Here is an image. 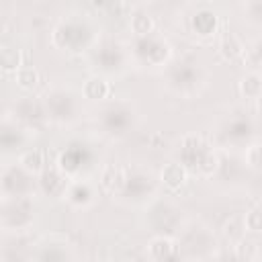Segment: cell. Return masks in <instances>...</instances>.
<instances>
[{
  "label": "cell",
  "mask_w": 262,
  "mask_h": 262,
  "mask_svg": "<svg viewBox=\"0 0 262 262\" xmlns=\"http://www.w3.org/2000/svg\"><path fill=\"white\" fill-rule=\"evenodd\" d=\"M98 186L108 190L111 196L127 207L149 205L160 190V180L151 170L104 166L100 170Z\"/></svg>",
  "instance_id": "1"
},
{
  "label": "cell",
  "mask_w": 262,
  "mask_h": 262,
  "mask_svg": "<svg viewBox=\"0 0 262 262\" xmlns=\"http://www.w3.org/2000/svg\"><path fill=\"white\" fill-rule=\"evenodd\" d=\"M100 37L102 33L98 20L92 14L80 10H70L61 14L49 31L51 47L68 55L88 53Z\"/></svg>",
  "instance_id": "2"
},
{
  "label": "cell",
  "mask_w": 262,
  "mask_h": 262,
  "mask_svg": "<svg viewBox=\"0 0 262 262\" xmlns=\"http://www.w3.org/2000/svg\"><path fill=\"white\" fill-rule=\"evenodd\" d=\"M172 162L180 164L188 176L213 180L221 166V151L205 135L184 133L172 147Z\"/></svg>",
  "instance_id": "3"
},
{
  "label": "cell",
  "mask_w": 262,
  "mask_h": 262,
  "mask_svg": "<svg viewBox=\"0 0 262 262\" xmlns=\"http://www.w3.org/2000/svg\"><path fill=\"white\" fill-rule=\"evenodd\" d=\"M41 106H43L45 123L59 129L74 127L84 115L82 94L68 84L49 86L41 96Z\"/></svg>",
  "instance_id": "4"
},
{
  "label": "cell",
  "mask_w": 262,
  "mask_h": 262,
  "mask_svg": "<svg viewBox=\"0 0 262 262\" xmlns=\"http://www.w3.org/2000/svg\"><path fill=\"white\" fill-rule=\"evenodd\" d=\"M92 121L102 137L111 141L123 139L139 125V108L127 98H108L96 106Z\"/></svg>",
  "instance_id": "5"
},
{
  "label": "cell",
  "mask_w": 262,
  "mask_h": 262,
  "mask_svg": "<svg viewBox=\"0 0 262 262\" xmlns=\"http://www.w3.org/2000/svg\"><path fill=\"white\" fill-rule=\"evenodd\" d=\"M127 51L131 66L143 72H164V68L174 59V45L158 29L147 35L131 37Z\"/></svg>",
  "instance_id": "6"
},
{
  "label": "cell",
  "mask_w": 262,
  "mask_h": 262,
  "mask_svg": "<svg viewBox=\"0 0 262 262\" xmlns=\"http://www.w3.org/2000/svg\"><path fill=\"white\" fill-rule=\"evenodd\" d=\"M164 88L180 98H192L201 94L209 82L207 68L194 57H174L162 72Z\"/></svg>",
  "instance_id": "7"
},
{
  "label": "cell",
  "mask_w": 262,
  "mask_h": 262,
  "mask_svg": "<svg viewBox=\"0 0 262 262\" xmlns=\"http://www.w3.org/2000/svg\"><path fill=\"white\" fill-rule=\"evenodd\" d=\"M86 59H88L92 74L102 76L106 80L119 78L131 68L127 43H123L117 37H104L102 35L94 43V47L86 53Z\"/></svg>",
  "instance_id": "8"
},
{
  "label": "cell",
  "mask_w": 262,
  "mask_h": 262,
  "mask_svg": "<svg viewBox=\"0 0 262 262\" xmlns=\"http://www.w3.org/2000/svg\"><path fill=\"white\" fill-rule=\"evenodd\" d=\"M98 151L92 143L86 139H72L57 154L55 166L68 180H76L90 178V174L98 168Z\"/></svg>",
  "instance_id": "9"
},
{
  "label": "cell",
  "mask_w": 262,
  "mask_h": 262,
  "mask_svg": "<svg viewBox=\"0 0 262 262\" xmlns=\"http://www.w3.org/2000/svg\"><path fill=\"white\" fill-rule=\"evenodd\" d=\"M217 141L229 149H244L246 145L258 141V119L246 108H235L217 127Z\"/></svg>",
  "instance_id": "10"
},
{
  "label": "cell",
  "mask_w": 262,
  "mask_h": 262,
  "mask_svg": "<svg viewBox=\"0 0 262 262\" xmlns=\"http://www.w3.org/2000/svg\"><path fill=\"white\" fill-rule=\"evenodd\" d=\"M35 219H37V203L33 196L2 199L0 203V229L2 231H8V233L29 231Z\"/></svg>",
  "instance_id": "11"
},
{
  "label": "cell",
  "mask_w": 262,
  "mask_h": 262,
  "mask_svg": "<svg viewBox=\"0 0 262 262\" xmlns=\"http://www.w3.org/2000/svg\"><path fill=\"white\" fill-rule=\"evenodd\" d=\"M184 16V27L186 31L199 39V41H207L219 35V12L207 4V2H199V4H188L186 10L182 12Z\"/></svg>",
  "instance_id": "12"
},
{
  "label": "cell",
  "mask_w": 262,
  "mask_h": 262,
  "mask_svg": "<svg viewBox=\"0 0 262 262\" xmlns=\"http://www.w3.org/2000/svg\"><path fill=\"white\" fill-rule=\"evenodd\" d=\"M145 213H147V221L151 225V231L156 235H170L176 237V233L182 227L180 221V213L182 209L168 201V199H154L149 205H145Z\"/></svg>",
  "instance_id": "13"
},
{
  "label": "cell",
  "mask_w": 262,
  "mask_h": 262,
  "mask_svg": "<svg viewBox=\"0 0 262 262\" xmlns=\"http://www.w3.org/2000/svg\"><path fill=\"white\" fill-rule=\"evenodd\" d=\"M176 244H178V256L180 254H188V256H213L215 252V237L209 231L207 225L203 223H188L182 225L180 231L176 233Z\"/></svg>",
  "instance_id": "14"
},
{
  "label": "cell",
  "mask_w": 262,
  "mask_h": 262,
  "mask_svg": "<svg viewBox=\"0 0 262 262\" xmlns=\"http://www.w3.org/2000/svg\"><path fill=\"white\" fill-rule=\"evenodd\" d=\"M37 192V176L23 170L18 164H6L0 170V196L20 199L33 196Z\"/></svg>",
  "instance_id": "15"
},
{
  "label": "cell",
  "mask_w": 262,
  "mask_h": 262,
  "mask_svg": "<svg viewBox=\"0 0 262 262\" xmlns=\"http://www.w3.org/2000/svg\"><path fill=\"white\" fill-rule=\"evenodd\" d=\"M61 199L74 211H88V209H92L98 203L100 186L92 178H76V180L68 182Z\"/></svg>",
  "instance_id": "16"
},
{
  "label": "cell",
  "mask_w": 262,
  "mask_h": 262,
  "mask_svg": "<svg viewBox=\"0 0 262 262\" xmlns=\"http://www.w3.org/2000/svg\"><path fill=\"white\" fill-rule=\"evenodd\" d=\"M31 262H74V246L61 235H45L35 244Z\"/></svg>",
  "instance_id": "17"
},
{
  "label": "cell",
  "mask_w": 262,
  "mask_h": 262,
  "mask_svg": "<svg viewBox=\"0 0 262 262\" xmlns=\"http://www.w3.org/2000/svg\"><path fill=\"white\" fill-rule=\"evenodd\" d=\"M31 133L10 115L0 119V156H20L29 147Z\"/></svg>",
  "instance_id": "18"
},
{
  "label": "cell",
  "mask_w": 262,
  "mask_h": 262,
  "mask_svg": "<svg viewBox=\"0 0 262 262\" xmlns=\"http://www.w3.org/2000/svg\"><path fill=\"white\" fill-rule=\"evenodd\" d=\"M10 117L16 123H20L27 131H33L39 123H45L43 106H41V96H31V94L23 96L18 102H14Z\"/></svg>",
  "instance_id": "19"
},
{
  "label": "cell",
  "mask_w": 262,
  "mask_h": 262,
  "mask_svg": "<svg viewBox=\"0 0 262 262\" xmlns=\"http://www.w3.org/2000/svg\"><path fill=\"white\" fill-rule=\"evenodd\" d=\"M68 178L57 170V166H45V170L37 176V190L43 192L45 196H55V199H61L66 186H68Z\"/></svg>",
  "instance_id": "20"
},
{
  "label": "cell",
  "mask_w": 262,
  "mask_h": 262,
  "mask_svg": "<svg viewBox=\"0 0 262 262\" xmlns=\"http://www.w3.org/2000/svg\"><path fill=\"white\" fill-rule=\"evenodd\" d=\"M178 256L176 237L170 235H154L147 242V258L151 262H172Z\"/></svg>",
  "instance_id": "21"
},
{
  "label": "cell",
  "mask_w": 262,
  "mask_h": 262,
  "mask_svg": "<svg viewBox=\"0 0 262 262\" xmlns=\"http://www.w3.org/2000/svg\"><path fill=\"white\" fill-rule=\"evenodd\" d=\"M80 94H82V98L100 104V102L108 100V96H111V80L92 74V76H88V78L82 82Z\"/></svg>",
  "instance_id": "22"
},
{
  "label": "cell",
  "mask_w": 262,
  "mask_h": 262,
  "mask_svg": "<svg viewBox=\"0 0 262 262\" xmlns=\"http://www.w3.org/2000/svg\"><path fill=\"white\" fill-rule=\"evenodd\" d=\"M246 51V43L231 31H219V55L225 61H239L244 57Z\"/></svg>",
  "instance_id": "23"
},
{
  "label": "cell",
  "mask_w": 262,
  "mask_h": 262,
  "mask_svg": "<svg viewBox=\"0 0 262 262\" xmlns=\"http://www.w3.org/2000/svg\"><path fill=\"white\" fill-rule=\"evenodd\" d=\"M237 90L239 96L246 102H258V98L262 96V78L260 72H246L239 82H237Z\"/></svg>",
  "instance_id": "24"
},
{
  "label": "cell",
  "mask_w": 262,
  "mask_h": 262,
  "mask_svg": "<svg viewBox=\"0 0 262 262\" xmlns=\"http://www.w3.org/2000/svg\"><path fill=\"white\" fill-rule=\"evenodd\" d=\"M16 164H18L23 170H27L29 174L39 176V174L45 170V166H47L45 151H43V149H39V147H27V149L18 156Z\"/></svg>",
  "instance_id": "25"
},
{
  "label": "cell",
  "mask_w": 262,
  "mask_h": 262,
  "mask_svg": "<svg viewBox=\"0 0 262 262\" xmlns=\"http://www.w3.org/2000/svg\"><path fill=\"white\" fill-rule=\"evenodd\" d=\"M158 180H160V184H164L166 188L176 190V188H180V186L188 180V174H186V170H184L180 164L168 162V164L162 166V170H160V174H158Z\"/></svg>",
  "instance_id": "26"
},
{
  "label": "cell",
  "mask_w": 262,
  "mask_h": 262,
  "mask_svg": "<svg viewBox=\"0 0 262 262\" xmlns=\"http://www.w3.org/2000/svg\"><path fill=\"white\" fill-rule=\"evenodd\" d=\"M23 66V55L20 49L10 45V43H2L0 45V70L4 72H16Z\"/></svg>",
  "instance_id": "27"
},
{
  "label": "cell",
  "mask_w": 262,
  "mask_h": 262,
  "mask_svg": "<svg viewBox=\"0 0 262 262\" xmlns=\"http://www.w3.org/2000/svg\"><path fill=\"white\" fill-rule=\"evenodd\" d=\"M129 31H131V37L147 35V33L156 31V20L147 12H135L129 16Z\"/></svg>",
  "instance_id": "28"
},
{
  "label": "cell",
  "mask_w": 262,
  "mask_h": 262,
  "mask_svg": "<svg viewBox=\"0 0 262 262\" xmlns=\"http://www.w3.org/2000/svg\"><path fill=\"white\" fill-rule=\"evenodd\" d=\"M239 10H242L244 20L250 27H254V29L262 27V0H246L239 4Z\"/></svg>",
  "instance_id": "29"
},
{
  "label": "cell",
  "mask_w": 262,
  "mask_h": 262,
  "mask_svg": "<svg viewBox=\"0 0 262 262\" xmlns=\"http://www.w3.org/2000/svg\"><path fill=\"white\" fill-rule=\"evenodd\" d=\"M14 80L23 90H33L39 84V72L33 66H20L14 72Z\"/></svg>",
  "instance_id": "30"
},
{
  "label": "cell",
  "mask_w": 262,
  "mask_h": 262,
  "mask_svg": "<svg viewBox=\"0 0 262 262\" xmlns=\"http://www.w3.org/2000/svg\"><path fill=\"white\" fill-rule=\"evenodd\" d=\"M242 61L248 66L246 72H260V41L258 39L252 45L246 43V51H244Z\"/></svg>",
  "instance_id": "31"
},
{
  "label": "cell",
  "mask_w": 262,
  "mask_h": 262,
  "mask_svg": "<svg viewBox=\"0 0 262 262\" xmlns=\"http://www.w3.org/2000/svg\"><path fill=\"white\" fill-rule=\"evenodd\" d=\"M262 229V213H260V205H254L246 211L244 215V231H250V233H260Z\"/></svg>",
  "instance_id": "32"
},
{
  "label": "cell",
  "mask_w": 262,
  "mask_h": 262,
  "mask_svg": "<svg viewBox=\"0 0 262 262\" xmlns=\"http://www.w3.org/2000/svg\"><path fill=\"white\" fill-rule=\"evenodd\" d=\"M242 164L254 172L258 170V166H260V143L258 141H254L242 149Z\"/></svg>",
  "instance_id": "33"
},
{
  "label": "cell",
  "mask_w": 262,
  "mask_h": 262,
  "mask_svg": "<svg viewBox=\"0 0 262 262\" xmlns=\"http://www.w3.org/2000/svg\"><path fill=\"white\" fill-rule=\"evenodd\" d=\"M211 262H254V260L244 256L237 248H231V250H217V252H213Z\"/></svg>",
  "instance_id": "34"
},
{
  "label": "cell",
  "mask_w": 262,
  "mask_h": 262,
  "mask_svg": "<svg viewBox=\"0 0 262 262\" xmlns=\"http://www.w3.org/2000/svg\"><path fill=\"white\" fill-rule=\"evenodd\" d=\"M0 203H2V199H0Z\"/></svg>",
  "instance_id": "35"
}]
</instances>
